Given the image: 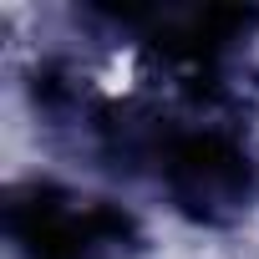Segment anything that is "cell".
Wrapping results in <instances>:
<instances>
[{"mask_svg":"<svg viewBox=\"0 0 259 259\" xmlns=\"http://www.w3.org/2000/svg\"><path fill=\"white\" fill-rule=\"evenodd\" d=\"M16 249H26L31 259H133L138 229L102 198L61 193V203L36 208V234H16Z\"/></svg>","mask_w":259,"mask_h":259,"instance_id":"obj_1","label":"cell"}]
</instances>
